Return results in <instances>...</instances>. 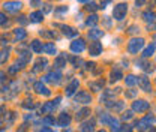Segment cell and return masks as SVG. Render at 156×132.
I'll use <instances>...</instances> for the list:
<instances>
[{
	"label": "cell",
	"instance_id": "cb8c5ba5",
	"mask_svg": "<svg viewBox=\"0 0 156 132\" xmlns=\"http://www.w3.org/2000/svg\"><path fill=\"white\" fill-rule=\"evenodd\" d=\"M104 32L99 30V29H92V30H89V38L90 39H98V38H102Z\"/></svg>",
	"mask_w": 156,
	"mask_h": 132
},
{
	"label": "cell",
	"instance_id": "60d3db41",
	"mask_svg": "<svg viewBox=\"0 0 156 132\" xmlns=\"http://www.w3.org/2000/svg\"><path fill=\"white\" fill-rule=\"evenodd\" d=\"M132 117H134L132 111H128V113H125V114H123V120H129V119H132Z\"/></svg>",
	"mask_w": 156,
	"mask_h": 132
},
{
	"label": "cell",
	"instance_id": "836d02e7",
	"mask_svg": "<svg viewBox=\"0 0 156 132\" xmlns=\"http://www.w3.org/2000/svg\"><path fill=\"white\" fill-rule=\"evenodd\" d=\"M111 131H113V132H122V128L119 126V123H117L116 119L111 122Z\"/></svg>",
	"mask_w": 156,
	"mask_h": 132
},
{
	"label": "cell",
	"instance_id": "c3c4849f",
	"mask_svg": "<svg viewBox=\"0 0 156 132\" xmlns=\"http://www.w3.org/2000/svg\"><path fill=\"white\" fill-rule=\"evenodd\" d=\"M135 3H137V6H143L146 3V0H135Z\"/></svg>",
	"mask_w": 156,
	"mask_h": 132
},
{
	"label": "cell",
	"instance_id": "4316f807",
	"mask_svg": "<svg viewBox=\"0 0 156 132\" xmlns=\"http://www.w3.org/2000/svg\"><path fill=\"white\" fill-rule=\"evenodd\" d=\"M143 17H144V20L147 21V23H155V14L153 12H150V11H147V12H144L143 14Z\"/></svg>",
	"mask_w": 156,
	"mask_h": 132
},
{
	"label": "cell",
	"instance_id": "1f68e13d",
	"mask_svg": "<svg viewBox=\"0 0 156 132\" xmlns=\"http://www.w3.org/2000/svg\"><path fill=\"white\" fill-rule=\"evenodd\" d=\"M102 86H104V81H98V83H90V87L95 90V92H99L102 90Z\"/></svg>",
	"mask_w": 156,
	"mask_h": 132
},
{
	"label": "cell",
	"instance_id": "5b68a950",
	"mask_svg": "<svg viewBox=\"0 0 156 132\" xmlns=\"http://www.w3.org/2000/svg\"><path fill=\"white\" fill-rule=\"evenodd\" d=\"M84 50H86V42H84V39H75V41L71 44V51H72V53L80 54V53H83Z\"/></svg>",
	"mask_w": 156,
	"mask_h": 132
},
{
	"label": "cell",
	"instance_id": "f35d334b",
	"mask_svg": "<svg viewBox=\"0 0 156 132\" xmlns=\"http://www.w3.org/2000/svg\"><path fill=\"white\" fill-rule=\"evenodd\" d=\"M96 9H98V5H96L95 2L89 3V6H87V11H96Z\"/></svg>",
	"mask_w": 156,
	"mask_h": 132
},
{
	"label": "cell",
	"instance_id": "2e32d148",
	"mask_svg": "<svg viewBox=\"0 0 156 132\" xmlns=\"http://www.w3.org/2000/svg\"><path fill=\"white\" fill-rule=\"evenodd\" d=\"M29 21L30 23H41L44 21V12L42 11H35L29 15Z\"/></svg>",
	"mask_w": 156,
	"mask_h": 132
},
{
	"label": "cell",
	"instance_id": "30bf717a",
	"mask_svg": "<svg viewBox=\"0 0 156 132\" xmlns=\"http://www.w3.org/2000/svg\"><path fill=\"white\" fill-rule=\"evenodd\" d=\"M71 116L68 114V113H62L60 116H59V119H57V125L60 126V128H66V126H69V123H71Z\"/></svg>",
	"mask_w": 156,
	"mask_h": 132
},
{
	"label": "cell",
	"instance_id": "8d00e7d4",
	"mask_svg": "<svg viewBox=\"0 0 156 132\" xmlns=\"http://www.w3.org/2000/svg\"><path fill=\"white\" fill-rule=\"evenodd\" d=\"M42 122H44V123H45V125H54V123H56L54 117H51V116H47V117H45V119H44Z\"/></svg>",
	"mask_w": 156,
	"mask_h": 132
},
{
	"label": "cell",
	"instance_id": "7402d4cb",
	"mask_svg": "<svg viewBox=\"0 0 156 132\" xmlns=\"http://www.w3.org/2000/svg\"><path fill=\"white\" fill-rule=\"evenodd\" d=\"M30 47H32V51H35V53H42V42L39 41V39H35V41H32V44H30Z\"/></svg>",
	"mask_w": 156,
	"mask_h": 132
},
{
	"label": "cell",
	"instance_id": "83f0119b",
	"mask_svg": "<svg viewBox=\"0 0 156 132\" xmlns=\"http://www.w3.org/2000/svg\"><path fill=\"white\" fill-rule=\"evenodd\" d=\"M47 65H48L47 59H39V60H38V63H36V68H35V71H39L41 68H42V69H44V68H47Z\"/></svg>",
	"mask_w": 156,
	"mask_h": 132
},
{
	"label": "cell",
	"instance_id": "ffe728a7",
	"mask_svg": "<svg viewBox=\"0 0 156 132\" xmlns=\"http://www.w3.org/2000/svg\"><path fill=\"white\" fill-rule=\"evenodd\" d=\"M42 50L45 51L47 54H51V56L57 53V48H56V45H54L53 42H48V44H45V45L42 47Z\"/></svg>",
	"mask_w": 156,
	"mask_h": 132
},
{
	"label": "cell",
	"instance_id": "52a82bcc",
	"mask_svg": "<svg viewBox=\"0 0 156 132\" xmlns=\"http://www.w3.org/2000/svg\"><path fill=\"white\" fill-rule=\"evenodd\" d=\"M153 122H155V117H153V116H147L146 119H143V120H140V122L137 123V128H138L140 131H146V129L150 128V125H153Z\"/></svg>",
	"mask_w": 156,
	"mask_h": 132
},
{
	"label": "cell",
	"instance_id": "d590c367",
	"mask_svg": "<svg viewBox=\"0 0 156 132\" xmlns=\"http://www.w3.org/2000/svg\"><path fill=\"white\" fill-rule=\"evenodd\" d=\"M9 51H11V48H6L5 51H2V53H0V63H3V62L8 59V56H9Z\"/></svg>",
	"mask_w": 156,
	"mask_h": 132
},
{
	"label": "cell",
	"instance_id": "7dc6e473",
	"mask_svg": "<svg viewBox=\"0 0 156 132\" xmlns=\"http://www.w3.org/2000/svg\"><path fill=\"white\" fill-rule=\"evenodd\" d=\"M39 132H54V131L50 128H42V129H39Z\"/></svg>",
	"mask_w": 156,
	"mask_h": 132
},
{
	"label": "cell",
	"instance_id": "ac0fdd59",
	"mask_svg": "<svg viewBox=\"0 0 156 132\" xmlns=\"http://www.w3.org/2000/svg\"><path fill=\"white\" fill-rule=\"evenodd\" d=\"M66 62H68V57H66V54H62V56H57L56 57V66L59 69H62V68H65L66 66Z\"/></svg>",
	"mask_w": 156,
	"mask_h": 132
},
{
	"label": "cell",
	"instance_id": "8fae6325",
	"mask_svg": "<svg viewBox=\"0 0 156 132\" xmlns=\"http://www.w3.org/2000/svg\"><path fill=\"white\" fill-rule=\"evenodd\" d=\"M89 53H90V56H93V57L102 54V44H101V42H93V44H90Z\"/></svg>",
	"mask_w": 156,
	"mask_h": 132
},
{
	"label": "cell",
	"instance_id": "f907efd6",
	"mask_svg": "<svg viewBox=\"0 0 156 132\" xmlns=\"http://www.w3.org/2000/svg\"><path fill=\"white\" fill-rule=\"evenodd\" d=\"M45 12H51V5H45Z\"/></svg>",
	"mask_w": 156,
	"mask_h": 132
},
{
	"label": "cell",
	"instance_id": "603a6c76",
	"mask_svg": "<svg viewBox=\"0 0 156 132\" xmlns=\"http://www.w3.org/2000/svg\"><path fill=\"white\" fill-rule=\"evenodd\" d=\"M14 35H15V39H17V41H23V39H26L27 32H26L24 29H15V30H14Z\"/></svg>",
	"mask_w": 156,
	"mask_h": 132
},
{
	"label": "cell",
	"instance_id": "d4e9b609",
	"mask_svg": "<svg viewBox=\"0 0 156 132\" xmlns=\"http://www.w3.org/2000/svg\"><path fill=\"white\" fill-rule=\"evenodd\" d=\"M89 114H90V110H89V108H83V110H80V111L77 113V120H83Z\"/></svg>",
	"mask_w": 156,
	"mask_h": 132
},
{
	"label": "cell",
	"instance_id": "484cf974",
	"mask_svg": "<svg viewBox=\"0 0 156 132\" xmlns=\"http://www.w3.org/2000/svg\"><path fill=\"white\" fill-rule=\"evenodd\" d=\"M153 54H155V44H150V45L144 50V54L143 56L144 57H152Z\"/></svg>",
	"mask_w": 156,
	"mask_h": 132
},
{
	"label": "cell",
	"instance_id": "7c38bea8",
	"mask_svg": "<svg viewBox=\"0 0 156 132\" xmlns=\"http://www.w3.org/2000/svg\"><path fill=\"white\" fill-rule=\"evenodd\" d=\"M57 27H60V29H62V32H63V35H66V36H68V38H74V36H77V35H78V30L72 29L71 26H65V24H59Z\"/></svg>",
	"mask_w": 156,
	"mask_h": 132
},
{
	"label": "cell",
	"instance_id": "7bdbcfd3",
	"mask_svg": "<svg viewBox=\"0 0 156 132\" xmlns=\"http://www.w3.org/2000/svg\"><path fill=\"white\" fill-rule=\"evenodd\" d=\"M137 30H140V29H138V27H137V26H131V27H129V30H128V32H129V33H135V32H137Z\"/></svg>",
	"mask_w": 156,
	"mask_h": 132
},
{
	"label": "cell",
	"instance_id": "681fc988",
	"mask_svg": "<svg viewBox=\"0 0 156 132\" xmlns=\"http://www.w3.org/2000/svg\"><path fill=\"white\" fill-rule=\"evenodd\" d=\"M26 129H27V125H23V126L20 128V131H18V132H26Z\"/></svg>",
	"mask_w": 156,
	"mask_h": 132
},
{
	"label": "cell",
	"instance_id": "4fadbf2b",
	"mask_svg": "<svg viewBox=\"0 0 156 132\" xmlns=\"http://www.w3.org/2000/svg\"><path fill=\"white\" fill-rule=\"evenodd\" d=\"M60 78H62V72L60 71H56V72H50L47 77H44L42 80L44 81H50V83H59L60 81Z\"/></svg>",
	"mask_w": 156,
	"mask_h": 132
},
{
	"label": "cell",
	"instance_id": "8992f818",
	"mask_svg": "<svg viewBox=\"0 0 156 132\" xmlns=\"http://www.w3.org/2000/svg\"><path fill=\"white\" fill-rule=\"evenodd\" d=\"M137 83L140 84V87L144 90V92H152V84H150V80L143 75V77H137Z\"/></svg>",
	"mask_w": 156,
	"mask_h": 132
},
{
	"label": "cell",
	"instance_id": "b9f144b4",
	"mask_svg": "<svg viewBox=\"0 0 156 132\" xmlns=\"http://www.w3.org/2000/svg\"><path fill=\"white\" fill-rule=\"evenodd\" d=\"M122 132H132V126L131 125H125L122 128Z\"/></svg>",
	"mask_w": 156,
	"mask_h": 132
},
{
	"label": "cell",
	"instance_id": "5bb4252c",
	"mask_svg": "<svg viewBox=\"0 0 156 132\" xmlns=\"http://www.w3.org/2000/svg\"><path fill=\"white\" fill-rule=\"evenodd\" d=\"M33 89H35L39 95H44V96H50V95H51V92L48 90V87H45L42 83H35Z\"/></svg>",
	"mask_w": 156,
	"mask_h": 132
},
{
	"label": "cell",
	"instance_id": "f5cc1de1",
	"mask_svg": "<svg viewBox=\"0 0 156 132\" xmlns=\"http://www.w3.org/2000/svg\"><path fill=\"white\" fill-rule=\"evenodd\" d=\"M3 77H5V72H2V71H0V80H2Z\"/></svg>",
	"mask_w": 156,
	"mask_h": 132
},
{
	"label": "cell",
	"instance_id": "6da1fadb",
	"mask_svg": "<svg viewBox=\"0 0 156 132\" xmlns=\"http://www.w3.org/2000/svg\"><path fill=\"white\" fill-rule=\"evenodd\" d=\"M126 14H128V3H125V2L117 3V5L114 6V9H113V17H114V20H117V21H122V20L126 17Z\"/></svg>",
	"mask_w": 156,
	"mask_h": 132
},
{
	"label": "cell",
	"instance_id": "9a60e30c",
	"mask_svg": "<svg viewBox=\"0 0 156 132\" xmlns=\"http://www.w3.org/2000/svg\"><path fill=\"white\" fill-rule=\"evenodd\" d=\"M77 102H81V104H90L92 102V96H90V93H87V92H80L78 95H77Z\"/></svg>",
	"mask_w": 156,
	"mask_h": 132
},
{
	"label": "cell",
	"instance_id": "d6a6232c",
	"mask_svg": "<svg viewBox=\"0 0 156 132\" xmlns=\"http://www.w3.org/2000/svg\"><path fill=\"white\" fill-rule=\"evenodd\" d=\"M108 107L111 110H114V111H120L123 108V102H117V104H108Z\"/></svg>",
	"mask_w": 156,
	"mask_h": 132
},
{
	"label": "cell",
	"instance_id": "d6986e66",
	"mask_svg": "<svg viewBox=\"0 0 156 132\" xmlns=\"http://www.w3.org/2000/svg\"><path fill=\"white\" fill-rule=\"evenodd\" d=\"M98 21H99V17H98L96 14H92L90 17L86 20V26H89V27H95V26L98 24Z\"/></svg>",
	"mask_w": 156,
	"mask_h": 132
},
{
	"label": "cell",
	"instance_id": "ee69618b",
	"mask_svg": "<svg viewBox=\"0 0 156 132\" xmlns=\"http://www.w3.org/2000/svg\"><path fill=\"white\" fill-rule=\"evenodd\" d=\"M18 21H20L21 24H26V23H27V20H26V17H24V15H21V17L18 18Z\"/></svg>",
	"mask_w": 156,
	"mask_h": 132
},
{
	"label": "cell",
	"instance_id": "e0dca14e",
	"mask_svg": "<svg viewBox=\"0 0 156 132\" xmlns=\"http://www.w3.org/2000/svg\"><path fill=\"white\" fill-rule=\"evenodd\" d=\"M80 129H81V132H93V131H95V120L92 119V120L84 122Z\"/></svg>",
	"mask_w": 156,
	"mask_h": 132
},
{
	"label": "cell",
	"instance_id": "f1b7e54d",
	"mask_svg": "<svg viewBox=\"0 0 156 132\" xmlns=\"http://www.w3.org/2000/svg\"><path fill=\"white\" fill-rule=\"evenodd\" d=\"M114 119L111 117L110 114H101V122H102V125H111V122H113Z\"/></svg>",
	"mask_w": 156,
	"mask_h": 132
},
{
	"label": "cell",
	"instance_id": "816d5d0a",
	"mask_svg": "<svg viewBox=\"0 0 156 132\" xmlns=\"http://www.w3.org/2000/svg\"><path fill=\"white\" fill-rule=\"evenodd\" d=\"M77 2H78V3H87L89 0H77Z\"/></svg>",
	"mask_w": 156,
	"mask_h": 132
},
{
	"label": "cell",
	"instance_id": "ba28073f",
	"mask_svg": "<svg viewBox=\"0 0 156 132\" xmlns=\"http://www.w3.org/2000/svg\"><path fill=\"white\" fill-rule=\"evenodd\" d=\"M78 86H80V81L78 78H74L68 86H66V96H72L77 90H78Z\"/></svg>",
	"mask_w": 156,
	"mask_h": 132
},
{
	"label": "cell",
	"instance_id": "e575fe53",
	"mask_svg": "<svg viewBox=\"0 0 156 132\" xmlns=\"http://www.w3.org/2000/svg\"><path fill=\"white\" fill-rule=\"evenodd\" d=\"M39 35H41V36H44V38H54V36H56V32H48V30H41V32H39Z\"/></svg>",
	"mask_w": 156,
	"mask_h": 132
},
{
	"label": "cell",
	"instance_id": "f546056e",
	"mask_svg": "<svg viewBox=\"0 0 156 132\" xmlns=\"http://www.w3.org/2000/svg\"><path fill=\"white\" fill-rule=\"evenodd\" d=\"M125 81H126L128 86L132 87V86H135V84H137V77H135V75H128V77L125 78Z\"/></svg>",
	"mask_w": 156,
	"mask_h": 132
},
{
	"label": "cell",
	"instance_id": "db71d44e",
	"mask_svg": "<svg viewBox=\"0 0 156 132\" xmlns=\"http://www.w3.org/2000/svg\"><path fill=\"white\" fill-rule=\"evenodd\" d=\"M98 132H107V131H104V129H101V131H98Z\"/></svg>",
	"mask_w": 156,
	"mask_h": 132
},
{
	"label": "cell",
	"instance_id": "44dd1931",
	"mask_svg": "<svg viewBox=\"0 0 156 132\" xmlns=\"http://www.w3.org/2000/svg\"><path fill=\"white\" fill-rule=\"evenodd\" d=\"M110 78H111V80H110L111 83H116V81H119L120 78H123V74H122L120 69H114V71H111Z\"/></svg>",
	"mask_w": 156,
	"mask_h": 132
},
{
	"label": "cell",
	"instance_id": "3957f363",
	"mask_svg": "<svg viewBox=\"0 0 156 132\" xmlns=\"http://www.w3.org/2000/svg\"><path fill=\"white\" fill-rule=\"evenodd\" d=\"M3 8L6 12H18L21 8H23V3L18 2V0H9V2H5L3 3Z\"/></svg>",
	"mask_w": 156,
	"mask_h": 132
},
{
	"label": "cell",
	"instance_id": "f6af8a7d",
	"mask_svg": "<svg viewBox=\"0 0 156 132\" xmlns=\"http://www.w3.org/2000/svg\"><path fill=\"white\" fill-rule=\"evenodd\" d=\"M135 93H137V92H132V90H131V92H126L125 95H126V98H134V96H135Z\"/></svg>",
	"mask_w": 156,
	"mask_h": 132
},
{
	"label": "cell",
	"instance_id": "ab89813d",
	"mask_svg": "<svg viewBox=\"0 0 156 132\" xmlns=\"http://www.w3.org/2000/svg\"><path fill=\"white\" fill-rule=\"evenodd\" d=\"M30 6H42V0H30Z\"/></svg>",
	"mask_w": 156,
	"mask_h": 132
},
{
	"label": "cell",
	"instance_id": "4dcf8cb0",
	"mask_svg": "<svg viewBox=\"0 0 156 132\" xmlns=\"http://www.w3.org/2000/svg\"><path fill=\"white\" fill-rule=\"evenodd\" d=\"M68 12V6H59L56 11H54V15L56 17H62L63 14H66Z\"/></svg>",
	"mask_w": 156,
	"mask_h": 132
},
{
	"label": "cell",
	"instance_id": "bcb514c9",
	"mask_svg": "<svg viewBox=\"0 0 156 132\" xmlns=\"http://www.w3.org/2000/svg\"><path fill=\"white\" fill-rule=\"evenodd\" d=\"M17 71H18V68H17V66H15V65L12 66V68H9V72H11V74H15Z\"/></svg>",
	"mask_w": 156,
	"mask_h": 132
},
{
	"label": "cell",
	"instance_id": "74e56055",
	"mask_svg": "<svg viewBox=\"0 0 156 132\" xmlns=\"http://www.w3.org/2000/svg\"><path fill=\"white\" fill-rule=\"evenodd\" d=\"M8 23V18H6V15L3 14V12H0V26H5Z\"/></svg>",
	"mask_w": 156,
	"mask_h": 132
},
{
	"label": "cell",
	"instance_id": "7a4b0ae2",
	"mask_svg": "<svg viewBox=\"0 0 156 132\" xmlns=\"http://www.w3.org/2000/svg\"><path fill=\"white\" fill-rule=\"evenodd\" d=\"M143 47H144V39H143V38H132V39L128 42V50H129V53H132V54H137Z\"/></svg>",
	"mask_w": 156,
	"mask_h": 132
},
{
	"label": "cell",
	"instance_id": "277c9868",
	"mask_svg": "<svg viewBox=\"0 0 156 132\" xmlns=\"http://www.w3.org/2000/svg\"><path fill=\"white\" fill-rule=\"evenodd\" d=\"M149 107H150V104H149L147 101H144V99H137L135 102L132 104V110H134V111H137V113H144V111H147Z\"/></svg>",
	"mask_w": 156,
	"mask_h": 132
},
{
	"label": "cell",
	"instance_id": "9c48e42d",
	"mask_svg": "<svg viewBox=\"0 0 156 132\" xmlns=\"http://www.w3.org/2000/svg\"><path fill=\"white\" fill-rule=\"evenodd\" d=\"M60 101H62V98L59 96V98H56V101H50V102H47L45 105L42 107V113H51V111H54V108L59 105Z\"/></svg>",
	"mask_w": 156,
	"mask_h": 132
},
{
	"label": "cell",
	"instance_id": "11a10c76",
	"mask_svg": "<svg viewBox=\"0 0 156 132\" xmlns=\"http://www.w3.org/2000/svg\"><path fill=\"white\" fill-rule=\"evenodd\" d=\"M65 132H72V131H71V129H68V131H65Z\"/></svg>",
	"mask_w": 156,
	"mask_h": 132
}]
</instances>
